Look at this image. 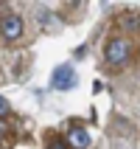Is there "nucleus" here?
<instances>
[{
    "instance_id": "f257e3e1",
    "label": "nucleus",
    "mask_w": 140,
    "mask_h": 149,
    "mask_svg": "<svg viewBox=\"0 0 140 149\" xmlns=\"http://www.w3.org/2000/svg\"><path fill=\"white\" fill-rule=\"evenodd\" d=\"M104 56H107V62H109L112 68H121V65L129 62V56H132V45L118 37V40H112V42L107 45V54H104Z\"/></svg>"
},
{
    "instance_id": "f03ea898",
    "label": "nucleus",
    "mask_w": 140,
    "mask_h": 149,
    "mask_svg": "<svg viewBox=\"0 0 140 149\" xmlns=\"http://www.w3.org/2000/svg\"><path fill=\"white\" fill-rule=\"evenodd\" d=\"M76 82H79V76H76V70L70 65H59L56 70H53V76H50L53 90H70Z\"/></svg>"
},
{
    "instance_id": "7ed1b4c3",
    "label": "nucleus",
    "mask_w": 140,
    "mask_h": 149,
    "mask_svg": "<svg viewBox=\"0 0 140 149\" xmlns=\"http://www.w3.org/2000/svg\"><path fill=\"white\" fill-rule=\"evenodd\" d=\"M0 31H3L6 40H17V37L23 34V20H20L17 14H6L3 23H0Z\"/></svg>"
},
{
    "instance_id": "20e7f679",
    "label": "nucleus",
    "mask_w": 140,
    "mask_h": 149,
    "mask_svg": "<svg viewBox=\"0 0 140 149\" xmlns=\"http://www.w3.org/2000/svg\"><path fill=\"white\" fill-rule=\"evenodd\" d=\"M67 143H70L73 149H87V146H90V135H87V130L73 127V130L67 132Z\"/></svg>"
},
{
    "instance_id": "39448f33",
    "label": "nucleus",
    "mask_w": 140,
    "mask_h": 149,
    "mask_svg": "<svg viewBox=\"0 0 140 149\" xmlns=\"http://www.w3.org/2000/svg\"><path fill=\"white\" fill-rule=\"evenodd\" d=\"M48 149H67V143H65V141H56V138H53V141L48 143Z\"/></svg>"
},
{
    "instance_id": "423d86ee",
    "label": "nucleus",
    "mask_w": 140,
    "mask_h": 149,
    "mask_svg": "<svg viewBox=\"0 0 140 149\" xmlns=\"http://www.w3.org/2000/svg\"><path fill=\"white\" fill-rule=\"evenodd\" d=\"M3 116H8V101L0 96V118H3Z\"/></svg>"
}]
</instances>
